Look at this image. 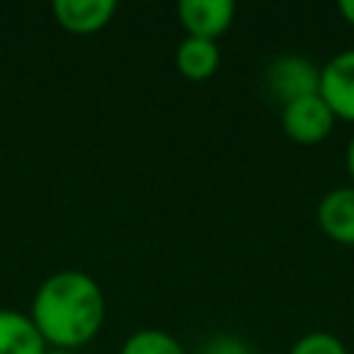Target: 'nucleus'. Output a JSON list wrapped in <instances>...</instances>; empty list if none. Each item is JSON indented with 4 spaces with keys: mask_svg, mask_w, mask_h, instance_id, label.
I'll return each mask as SVG.
<instances>
[{
    "mask_svg": "<svg viewBox=\"0 0 354 354\" xmlns=\"http://www.w3.org/2000/svg\"><path fill=\"white\" fill-rule=\"evenodd\" d=\"M28 315L47 348L75 351L94 340L102 329L105 293L100 282L86 271H55L36 288Z\"/></svg>",
    "mask_w": 354,
    "mask_h": 354,
    "instance_id": "f257e3e1",
    "label": "nucleus"
},
{
    "mask_svg": "<svg viewBox=\"0 0 354 354\" xmlns=\"http://www.w3.org/2000/svg\"><path fill=\"white\" fill-rule=\"evenodd\" d=\"M318 86H321V66L304 55L285 53V55H277L274 61H268V66H266V88L282 105L293 102L299 97L318 94Z\"/></svg>",
    "mask_w": 354,
    "mask_h": 354,
    "instance_id": "f03ea898",
    "label": "nucleus"
},
{
    "mask_svg": "<svg viewBox=\"0 0 354 354\" xmlns=\"http://www.w3.org/2000/svg\"><path fill=\"white\" fill-rule=\"evenodd\" d=\"M335 113L332 108L324 102L321 94H310V97H299L293 102H285L279 111V124L282 133L296 141V144H321L324 138H329V133L335 130Z\"/></svg>",
    "mask_w": 354,
    "mask_h": 354,
    "instance_id": "7ed1b4c3",
    "label": "nucleus"
},
{
    "mask_svg": "<svg viewBox=\"0 0 354 354\" xmlns=\"http://www.w3.org/2000/svg\"><path fill=\"white\" fill-rule=\"evenodd\" d=\"M318 94L332 108L335 119L354 124V47L335 53L321 66Z\"/></svg>",
    "mask_w": 354,
    "mask_h": 354,
    "instance_id": "20e7f679",
    "label": "nucleus"
},
{
    "mask_svg": "<svg viewBox=\"0 0 354 354\" xmlns=\"http://www.w3.org/2000/svg\"><path fill=\"white\" fill-rule=\"evenodd\" d=\"M177 19H180L185 36H199V39L216 41L232 25L235 3L232 0H180Z\"/></svg>",
    "mask_w": 354,
    "mask_h": 354,
    "instance_id": "39448f33",
    "label": "nucleus"
},
{
    "mask_svg": "<svg viewBox=\"0 0 354 354\" xmlns=\"http://www.w3.org/2000/svg\"><path fill=\"white\" fill-rule=\"evenodd\" d=\"M321 232L343 246H354V185H337L326 191L315 210Z\"/></svg>",
    "mask_w": 354,
    "mask_h": 354,
    "instance_id": "423d86ee",
    "label": "nucleus"
},
{
    "mask_svg": "<svg viewBox=\"0 0 354 354\" xmlns=\"http://www.w3.org/2000/svg\"><path fill=\"white\" fill-rule=\"evenodd\" d=\"M53 14L64 30L86 36V33L102 30L113 19L116 3L113 0H55Z\"/></svg>",
    "mask_w": 354,
    "mask_h": 354,
    "instance_id": "0eeeda50",
    "label": "nucleus"
},
{
    "mask_svg": "<svg viewBox=\"0 0 354 354\" xmlns=\"http://www.w3.org/2000/svg\"><path fill=\"white\" fill-rule=\"evenodd\" d=\"M47 343L28 313L0 307V354H44Z\"/></svg>",
    "mask_w": 354,
    "mask_h": 354,
    "instance_id": "6e6552de",
    "label": "nucleus"
},
{
    "mask_svg": "<svg viewBox=\"0 0 354 354\" xmlns=\"http://www.w3.org/2000/svg\"><path fill=\"white\" fill-rule=\"evenodd\" d=\"M221 64V50L213 39L183 36L174 53V66L188 80H207Z\"/></svg>",
    "mask_w": 354,
    "mask_h": 354,
    "instance_id": "1a4fd4ad",
    "label": "nucleus"
},
{
    "mask_svg": "<svg viewBox=\"0 0 354 354\" xmlns=\"http://www.w3.org/2000/svg\"><path fill=\"white\" fill-rule=\"evenodd\" d=\"M119 354H185V348L166 329H138L122 343Z\"/></svg>",
    "mask_w": 354,
    "mask_h": 354,
    "instance_id": "9d476101",
    "label": "nucleus"
},
{
    "mask_svg": "<svg viewBox=\"0 0 354 354\" xmlns=\"http://www.w3.org/2000/svg\"><path fill=\"white\" fill-rule=\"evenodd\" d=\"M288 354H348L346 343L332 335V332H324V329H313V332H304Z\"/></svg>",
    "mask_w": 354,
    "mask_h": 354,
    "instance_id": "9b49d317",
    "label": "nucleus"
},
{
    "mask_svg": "<svg viewBox=\"0 0 354 354\" xmlns=\"http://www.w3.org/2000/svg\"><path fill=\"white\" fill-rule=\"evenodd\" d=\"M199 354H249V348L232 335H216L202 346Z\"/></svg>",
    "mask_w": 354,
    "mask_h": 354,
    "instance_id": "f8f14e48",
    "label": "nucleus"
},
{
    "mask_svg": "<svg viewBox=\"0 0 354 354\" xmlns=\"http://www.w3.org/2000/svg\"><path fill=\"white\" fill-rule=\"evenodd\" d=\"M337 11H340V17L354 28V0H340V3H337Z\"/></svg>",
    "mask_w": 354,
    "mask_h": 354,
    "instance_id": "ddd939ff",
    "label": "nucleus"
},
{
    "mask_svg": "<svg viewBox=\"0 0 354 354\" xmlns=\"http://www.w3.org/2000/svg\"><path fill=\"white\" fill-rule=\"evenodd\" d=\"M346 171H348L351 185H354V136L348 138V147H346Z\"/></svg>",
    "mask_w": 354,
    "mask_h": 354,
    "instance_id": "4468645a",
    "label": "nucleus"
},
{
    "mask_svg": "<svg viewBox=\"0 0 354 354\" xmlns=\"http://www.w3.org/2000/svg\"><path fill=\"white\" fill-rule=\"evenodd\" d=\"M44 354H75V351H66V348H47Z\"/></svg>",
    "mask_w": 354,
    "mask_h": 354,
    "instance_id": "2eb2a0df",
    "label": "nucleus"
}]
</instances>
